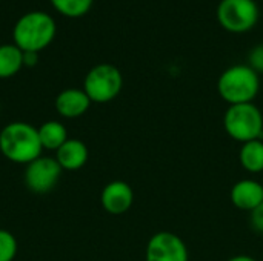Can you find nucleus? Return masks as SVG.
<instances>
[{"label":"nucleus","instance_id":"obj_1","mask_svg":"<svg viewBox=\"0 0 263 261\" xmlns=\"http://www.w3.org/2000/svg\"><path fill=\"white\" fill-rule=\"evenodd\" d=\"M37 128L26 122L8 123L0 131V152L15 165H28L42 155Z\"/></svg>","mask_w":263,"mask_h":261},{"label":"nucleus","instance_id":"obj_2","mask_svg":"<svg viewBox=\"0 0 263 261\" xmlns=\"http://www.w3.org/2000/svg\"><path fill=\"white\" fill-rule=\"evenodd\" d=\"M55 22L43 11H31L23 14L14 25V45L23 52H40L55 37Z\"/></svg>","mask_w":263,"mask_h":261},{"label":"nucleus","instance_id":"obj_3","mask_svg":"<svg viewBox=\"0 0 263 261\" xmlns=\"http://www.w3.org/2000/svg\"><path fill=\"white\" fill-rule=\"evenodd\" d=\"M259 89L260 77L248 65H233L227 68L217 80L219 95L230 106L253 103L259 94Z\"/></svg>","mask_w":263,"mask_h":261},{"label":"nucleus","instance_id":"obj_4","mask_svg":"<svg viewBox=\"0 0 263 261\" xmlns=\"http://www.w3.org/2000/svg\"><path fill=\"white\" fill-rule=\"evenodd\" d=\"M227 134L239 142L247 143L263 138V114L254 103L231 105L223 115Z\"/></svg>","mask_w":263,"mask_h":261},{"label":"nucleus","instance_id":"obj_5","mask_svg":"<svg viewBox=\"0 0 263 261\" xmlns=\"http://www.w3.org/2000/svg\"><path fill=\"white\" fill-rule=\"evenodd\" d=\"M123 88V75L120 69L111 63H99L92 66L83 80V91L92 103L112 102Z\"/></svg>","mask_w":263,"mask_h":261},{"label":"nucleus","instance_id":"obj_6","mask_svg":"<svg viewBox=\"0 0 263 261\" xmlns=\"http://www.w3.org/2000/svg\"><path fill=\"white\" fill-rule=\"evenodd\" d=\"M259 6L254 0H220L217 20L223 29L233 34L248 32L259 22Z\"/></svg>","mask_w":263,"mask_h":261},{"label":"nucleus","instance_id":"obj_7","mask_svg":"<svg viewBox=\"0 0 263 261\" xmlns=\"http://www.w3.org/2000/svg\"><path fill=\"white\" fill-rule=\"evenodd\" d=\"M63 169L54 157L40 155L34 162L28 163L23 174L26 188L34 194H46L55 188L62 177Z\"/></svg>","mask_w":263,"mask_h":261},{"label":"nucleus","instance_id":"obj_8","mask_svg":"<svg viewBox=\"0 0 263 261\" xmlns=\"http://www.w3.org/2000/svg\"><path fill=\"white\" fill-rule=\"evenodd\" d=\"M145 261H190V251L182 237L160 231L148 240Z\"/></svg>","mask_w":263,"mask_h":261},{"label":"nucleus","instance_id":"obj_9","mask_svg":"<svg viewBox=\"0 0 263 261\" xmlns=\"http://www.w3.org/2000/svg\"><path fill=\"white\" fill-rule=\"evenodd\" d=\"M102 208L111 215L126 214L134 203V191L123 180H114L105 185L100 194Z\"/></svg>","mask_w":263,"mask_h":261},{"label":"nucleus","instance_id":"obj_10","mask_svg":"<svg viewBox=\"0 0 263 261\" xmlns=\"http://www.w3.org/2000/svg\"><path fill=\"white\" fill-rule=\"evenodd\" d=\"M91 100L86 95V92L83 89L79 88H68L63 89L62 92L57 94L55 100H54V106L55 111L60 117L65 118H79L83 114H86V111L91 106Z\"/></svg>","mask_w":263,"mask_h":261},{"label":"nucleus","instance_id":"obj_11","mask_svg":"<svg viewBox=\"0 0 263 261\" xmlns=\"http://www.w3.org/2000/svg\"><path fill=\"white\" fill-rule=\"evenodd\" d=\"M230 197L237 209L251 212L263 203V183L253 178L239 180L233 185Z\"/></svg>","mask_w":263,"mask_h":261},{"label":"nucleus","instance_id":"obj_12","mask_svg":"<svg viewBox=\"0 0 263 261\" xmlns=\"http://www.w3.org/2000/svg\"><path fill=\"white\" fill-rule=\"evenodd\" d=\"M54 158L57 160V163L63 171H79L88 163L89 151L85 142L79 138H68L55 151Z\"/></svg>","mask_w":263,"mask_h":261},{"label":"nucleus","instance_id":"obj_13","mask_svg":"<svg viewBox=\"0 0 263 261\" xmlns=\"http://www.w3.org/2000/svg\"><path fill=\"white\" fill-rule=\"evenodd\" d=\"M37 132H39L42 148L48 151H54V152L69 138L65 125L60 123L59 120H48L42 123L37 128Z\"/></svg>","mask_w":263,"mask_h":261},{"label":"nucleus","instance_id":"obj_14","mask_svg":"<svg viewBox=\"0 0 263 261\" xmlns=\"http://www.w3.org/2000/svg\"><path fill=\"white\" fill-rule=\"evenodd\" d=\"M239 162L251 174L263 172V138L243 143L239 149Z\"/></svg>","mask_w":263,"mask_h":261},{"label":"nucleus","instance_id":"obj_15","mask_svg":"<svg viewBox=\"0 0 263 261\" xmlns=\"http://www.w3.org/2000/svg\"><path fill=\"white\" fill-rule=\"evenodd\" d=\"M23 68V51L14 43L0 45V78H11Z\"/></svg>","mask_w":263,"mask_h":261},{"label":"nucleus","instance_id":"obj_16","mask_svg":"<svg viewBox=\"0 0 263 261\" xmlns=\"http://www.w3.org/2000/svg\"><path fill=\"white\" fill-rule=\"evenodd\" d=\"M57 12L66 17H82L85 15L94 0H49Z\"/></svg>","mask_w":263,"mask_h":261},{"label":"nucleus","instance_id":"obj_17","mask_svg":"<svg viewBox=\"0 0 263 261\" xmlns=\"http://www.w3.org/2000/svg\"><path fill=\"white\" fill-rule=\"evenodd\" d=\"M18 251L17 238L12 232L0 229V261H14Z\"/></svg>","mask_w":263,"mask_h":261},{"label":"nucleus","instance_id":"obj_18","mask_svg":"<svg viewBox=\"0 0 263 261\" xmlns=\"http://www.w3.org/2000/svg\"><path fill=\"white\" fill-rule=\"evenodd\" d=\"M248 66H251L259 75L263 74V43L254 46L248 55Z\"/></svg>","mask_w":263,"mask_h":261},{"label":"nucleus","instance_id":"obj_19","mask_svg":"<svg viewBox=\"0 0 263 261\" xmlns=\"http://www.w3.org/2000/svg\"><path fill=\"white\" fill-rule=\"evenodd\" d=\"M250 223L253 229L259 234H263V203H260L254 211L250 212Z\"/></svg>","mask_w":263,"mask_h":261},{"label":"nucleus","instance_id":"obj_20","mask_svg":"<svg viewBox=\"0 0 263 261\" xmlns=\"http://www.w3.org/2000/svg\"><path fill=\"white\" fill-rule=\"evenodd\" d=\"M37 60H39L37 52H23V66H28V68L35 66Z\"/></svg>","mask_w":263,"mask_h":261},{"label":"nucleus","instance_id":"obj_21","mask_svg":"<svg viewBox=\"0 0 263 261\" xmlns=\"http://www.w3.org/2000/svg\"><path fill=\"white\" fill-rule=\"evenodd\" d=\"M227 261H257L254 257H251V255H234V257H231V258H228Z\"/></svg>","mask_w":263,"mask_h":261}]
</instances>
